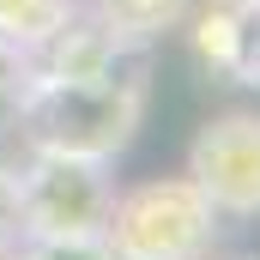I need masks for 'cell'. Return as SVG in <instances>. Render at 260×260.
<instances>
[{"label": "cell", "mask_w": 260, "mask_h": 260, "mask_svg": "<svg viewBox=\"0 0 260 260\" xmlns=\"http://www.w3.org/2000/svg\"><path fill=\"white\" fill-rule=\"evenodd\" d=\"M145 103H151V61L145 49H121L91 73H37L12 103V127L24 151L115 164L145 121Z\"/></svg>", "instance_id": "cell-1"}, {"label": "cell", "mask_w": 260, "mask_h": 260, "mask_svg": "<svg viewBox=\"0 0 260 260\" xmlns=\"http://www.w3.org/2000/svg\"><path fill=\"white\" fill-rule=\"evenodd\" d=\"M218 230H224L218 212L200 200L188 176H145L115 188L103 248L109 260H212Z\"/></svg>", "instance_id": "cell-2"}, {"label": "cell", "mask_w": 260, "mask_h": 260, "mask_svg": "<svg viewBox=\"0 0 260 260\" xmlns=\"http://www.w3.org/2000/svg\"><path fill=\"white\" fill-rule=\"evenodd\" d=\"M12 188H18L24 242H85V236H103L115 176H109V164H91V157L30 151L24 170H12Z\"/></svg>", "instance_id": "cell-3"}, {"label": "cell", "mask_w": 260, "mask_h": 260, "mask_svg": "<svg viewBox=\"0 0 260 260\" xmlns=\"http://www.w3.org/2000/svg\"><path fill=\"white\" fill-rule=\"evenodd\" d=\"M182 176L218 212L224 230L260 224V109H218L188 139Z\"/></svg>", "instance_id": "cell-4"}, {"label": "cell", "mask_w": 260, "mask_h": 260, "mask_svg": "<svg viewBox=\"0 0 260 260\" xmlns=\"http://www.w3.org/2000/svg\"><path fill=\"white\" fill-rule=\"evenodd\" d=\"M200 49L230 73V85L260 91V0H212L200 12Z\"/></svg>", "instance_id": "cell-5"}, {"label": "cell", "mask_w": 260, "mask_h": 260, "mask_svg": "<svg viewBox=\"0 0 260 260\" xmlns=\"http://www.w3.org/2000/svg\"><path fill=\"white\" fill-rule=\"evenodd\" d=\"M79 6L115 49H151L200 12V0H79Z\"/></svg>", "instance_id": "cell-6"}, {"label": "cell", "mask_w": 260, "mask_h": 260, "mask_svg": "<svg viewBox=\"0 0 260 260\" xmlns=\"http://www.w3.org/2000/svg\"><path fill=\"white\" fill-rule=\"evenodd\" d=\"M73 18H79V0H0V49L37 55Z\"/></svg>", "instance_id": "cell-7"}, {"label": "cell", "mask_w": 260, "mask_h": 260, "mask_svg": "<svg viewBox=\"0 0 260 260\" xmlns=\"http://www.w3.org/2000/svg\"><path fill=\"white\" fill-rule=\"evenodd\" d=\"M0 230H18V188H12L6 164H0Z\"/></svg>", "instance_id": "cell-8"}, {"label": "cell", "mask_w": 260, "mask_h": 260, "mask_svg": "<svg viewBox=\"0 0 260 260\" xmlns=\"http://www.w3.org/2000/svg\"><path fill=\"white\" fill-rule=\"evenodd\" d=\"M0 260H18V230H0Z\"/></svg>", "instance_id": "cell-9"}, {"label": "cell", "mask_w": 260, "mask_h": 260, "mask_svg": "<svg viewBox=\"0 0 260 260\" xmlns=\"http://www.w3.org/2000/svg\"><path fill=\"white\" fill-rule=\"evenodd\" d=\"M218 260H260V254H218Z\"/></svg>", "instance_id": "cell-10"}]
</instances>
